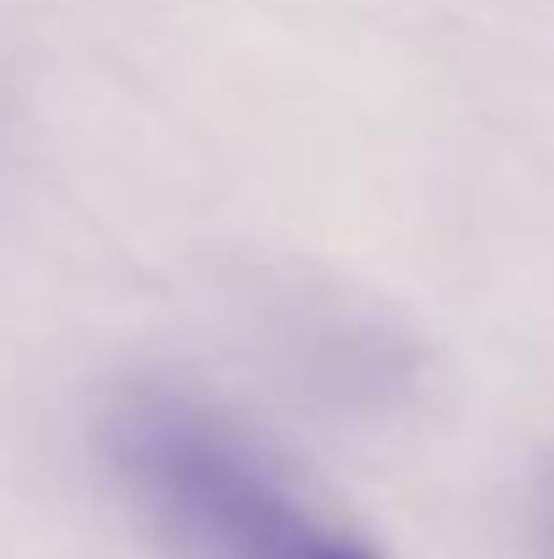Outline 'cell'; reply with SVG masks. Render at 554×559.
I'll use <instances>...</instances> for the list:
<instances>
[{
    "label": "cell",
    "instance_id": "6da1fadb",
    "mask_svg": "<svg viewBox=\"0 0 554 559\" xmlns=\"http://www.w3.org/2000/svg\"><path fill=\"white\" fill-rule=\"evenodd\" d=\"M93 451L164 559H386L245 413L190 380H120Z\"/></svg>",
    "mask_w": 554,
    "mask_h": 559
},
{
    "label": "cell",
    "instance_id": "7a4b0ae2",
    "mask_svg": "<svg viewBox=\"0 0 554 559\" xmlns=\"http://www.w3.org/2000/svg\"><path fill=\"white\" fill-rule=\"evenodd\" d=\"M528 533H533L539 559H554V462L533 478V495H528Z\"/></svg>",
    "mask_w": 554,
    "mask_h": 559
}]
</instances>
